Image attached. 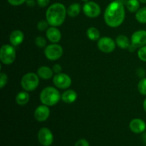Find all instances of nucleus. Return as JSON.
Returning a JSON list of instances; mask_svg holds the SVG:
<instances>
[{
    "label": "nucleus",
    "mask_w": 146,
    "mask_h": 146,
    "mask_svg": "<svg viewBox=\"0 0 146 146\" xmlns=\"http://www.w3.org/2000/svg\"><path fill=\"white\" fill-rule=\"evenodd\" d=\"M125 11L124 4L118 0H114L107 6L104 12V21L108 27L116 28L125 20Z\"/></svg>",
    "instance_id": "f257e3e1"
},
{
    "label": "nucleus",
    "mask_w": 146,
    "mask_h": 146,
    "mask_svg": "<svg viewBox=\"0 0 146 146\" xmlns=\"http://www.w3.org/2000/svg\"><path fill=\"white\" fill-rule=\"evenodd\" d=\"M67 9L61 3H54L49 6L46 11V19L51 27L62 25L66 19Z\"/></svg>",
    "instance_id": "f03ea898"
},
{
    "label": "nucleus",
    "mask_w": 146,
    "mask_h": 146,
    "mask_svg": "<svg viewBox=\"0 0 146 146\" xmlns=\"http://www.w3.org/2000/svg\"><path fill=\"white\" fill-rule=\"evenodd\" d=\"M40 101L41 104L47 106H53L59 102L61 95L56 88L48 86L44 88L40 93Z\"/></svg>",
    "instance_id": "7ed1b4c3"
},
{
    "label": "nucleus",
    "mask_w": 146,
    "mask_h": 146,
    "mask_svg": "<svg viewBox=\"0 0 146 146\" xmlns=\"http://www.w3.org/2000/svg\"><path fill=\"white\" fill-rule=\"evenodd\" d=\"M17 52L14 46L4 44L0 49V60L4 65H10L15 61Z\"/></svg>",
    "instance_id": "20e7f679"
},
{
    "label": "nucleus",
    "mask_w": 146,
    "mask_h": 146,
    "mask_svg": "<svg viewBox=\"0 0 146 146\" xmlns=\"http://www.w3.org/2000/svg\"><path fill=\"white\" fill-rule=\"evenodd\" d=\"M39 84V77L37 74L29 72L23 76L21 80V86L26 91H33L36 89Z\"/></svg>",
    "instance_id": "39448f33"
},
{
    "label": "nucleus",
    "mask_w": 146,
    "mask_h": 146,
    "mask_svg": "<svg viewBox=\"0 0 146 146\" xmlns=\"http://www.w3.org/2000/svg\"><path fill=\"white\" fill-rule=\"evenodd\" d=\"M44 53L47 59L50 61H56L63 56L64 49L59 44L52 43L45 47Z\"/></svg>",
    "instance_id": "423d86ee"
},
{
    "label": "nucleus",
    "mask_w": 146,
    "mask_h": 146,
    "mask_svg": "<svg viewBox=\"0 0 146 146\" xmlns=\"http://www.w3.org/2000/svg\"><path fill=\"white\" fill-rule=\"evenodd\" d=\"M97 46L101 51L106 54H109L115 50L116 43L111 37L104 36L98 40Z\"/></svg>",
    "instance_id": "0eeeda50"
},
{
    "label": "nucleus",
    "mask_w": 146,
    "mask_h": 146,
    "mask_svg": "<svg viewBox=\"0 0 146 146\" xmlns=\"http://www.w3.org/2000/svg\"><path fill=\"white\" fill-rule=\"evenodd\" d=\"M37 138L39 143L42 146H50L54 142L53 133L46 127H43L38 131Z\"/></svg>",
    "instance_id": "6e6552de"
},
{
    "label": "nucleus",
    "mask_w": 146,
    "mask_h": 146,
    "mask_svg": "<svg viewBox=\"0 0 146 146\" xmlns=\"http://www.w3.org/2000/svg\"><path fill=\"white\" fill-rule=\"evenodd\" d=\"M83 11L84 14L89 18H96L101 14V9L96 2L88 1L85 2L83 6Z\"/></svg>",
    "instance_id": "1a4fd4ad"
},
{
    "label": "nucleus",
    "mask_w": 146,
    "mask_h": 146,
    "mask_svg": "<svg viewBox=\"0 0 146 146\" xmlns=\"http://www.w3.org/2000/svg\"><path fill=\"white\" fill-rule=\"evenodd\" d=\"M53 83L56 88L60 89H67L71 85V77L64 73L57 74L53 77Z\"/></svg>",
    "instance_id": "9d476101"
},
{
    "label": "nucleus",
    "mask_w": 146,
    "mask_h": 146,
    "mask_svg": "<svg viewBox=\"0 0 146 146\" xmlns=\"http://www.w3.org/2000/svg\"><path fill=\"white\" fill-rule=\"evenodd\" d=\"M131 44L135 46L137 48L146 46L145 30H138L135 31L131 36Z\"/></svg>",
    "instance_id": "9b49d317"
},
{
    "label": "nucleus",
    "mask_w": 146,
    "mask_h": 146,
    "mask_svg": "<svg viewBox=\"0 0 146 146\" xmlns=\"http://www.w3.org/2000/svg\"><path fill=\"white\" fill-rule=\"evenodd\" d=\"M50 115V109L46 105L38 106L34 111V118L38 122H44Z\"/></svg>",
    "instance_id": "f8f14e48"
},
{
    "label": "nucleus",
    "mask_w": 146,
    "mask_h": 146,
    "mask_svg": "<svg viewBox=\"0 0 146 146\" xmlns=\"http://www.w3.org/2000/svg\"><path fill=\"white\" fill-rule=\"evenodd\" d=\"M129 128L135 134L143 133L146 129V123L141 118H134L130 122Z\"/></svg>",
    "instance_id": "ddd939ff"
},
{
    "label": "nucleus",
    "mask_w": 146,
    "mask_h": 146,
    "mask_svg": "<svg viewBox=\"0 0 146 146\" xmlns=\"http://www.w3.org/2000/svg\"><path fill=\"white\" fill-rule=\"evenodd\" d=\"M46 36L49 41L53 44H57L61 39V33L56 27H50L46 31Z\"/></svg>",
    "instance_id": "4468645a"
},
{
    "label": "nucleus",
    "mask_w": 146,
    "mask_h": 146,
    "mask_svg": "<svg viewBox=\"0 0 146 146\" xmlns=\"http://www.w3.org/2000/svg\"><path fill=\"white\" fill-rule=\"evenodd\" d=\"M24 34L21 30H14L9 35V43L14 46H19L24 41Z\"/></svg>",
    "instance_id": "2eb2a0df"
},
{
    "label": "nucleus",
    "mask_w": 146,
    "mask_h": 146,
    "mask_svg": "<svg viewBox=\"0 0 146 146\" xmlns=\"http://www.w3.org/2000/svg\"><path fill=\"white\" fill-rule=\"evenodd\" d=\"M37 75L38 77L44 80L51 79L54 75V71L52 68H49L46 66H40L37 70Z\"/></svg>",
    "instance_id": "dca6fc26"
},
{
    "label": "nucleus",
    "mask_w": 146,
    "mask_h": 146,
    "mask_svg": "<svg viewBox=\"0 0 146 146\" xmlns=\"http://www.w3.org/2000/svg\"><path fill=\"white\" fill-rule=\"evenodd\" d=\"M77 93L74 90L68 89L61 94V100L66 104H73L77 99Z\"/></svg>",
    "instance_id": "f3484780"
},
{
    "label": "nucleus",
    "mask_w": 146,
    "mask_h": 146,
    "mask_svg": "<svg viewBox=\"0 0 146 146\" xmlns=\"http://www.w3.org/2000/svg\"><path fill=\"white\" fill-rule=\"evenodd\" d=\"M115 43H116V45L118 47H120L121 48L123 49H127L128 48V47L131 45V41H130L129 38H128V36L125 35H118V36L115 38Z\"/></svg>",
    "instance_id": "a211bd4d"
},
{
    "label": "nucleus",
    "mask_w": 146,
    "mask_h": 146,
    "mask_svg": "<svg viewBox=\"0 0 146 146\" xmlns=\"http://www.w3.org/2000/svg\"><path fill=\"white\" fill-rule=\"evenodd\" d=\"M30 96L27 91H21L16 96L15 101L18 105L24 106L29 101Z\"/></svg>",
    "instance_id": "6ab92c4d"
},
{
    "label": "nucleus",
    "mask_w": 146,
    "mask_h": 146,
    "mask_svg": "<svg viewBox=\"0 0 146 146\" xmlns=\"http://www.w3.org/2000/svg\"><path fill=\"white\" fill-rule=\"evenodd\" d=\"M81 5L78 3H73L67 8V14L70 17H76L81 12Z\"/></svg>",
    "instance_id": "aec40b11"
},
{
    "label": "nucleus",
    "mask_w": 146,
    "mask_h": 146,
    "mask_svg": "<svg viewBox=\"0 0 146 146\" xmlns=\"http://www.w3.org/2000/svg\"><path fill=\"white\" fill-rule=\"evenodd\" d=\"M86 35L88 38L91 41H98L100 38L99 30L94 27H90L87 29Z\"/></svg>",
    "instance_id": "412c9836"
},
{
    "label": "nucleus",
    "mask_w": 146,
    "mask_h": 146,
    "mask_svg": "<svg viewBox=\"0 0 146 146\" xmlns=\"http://www.w3.org/2000/svg\"><path fill=\"white\" fill-rule=\"evenodd\" d=\"M139 0H128L126 3V8L130 12H137L140 9Z\"/></svg>",
    "instance_id": "4be33fe9"
},
{
    "label": "nucleus",
    "mask_w": 146,
    "mask_h": 146,
    "mask_svg": "<svg viewBox=\"0 0 146 146\" xmlns=\"http://www.w3.org/2000/svg\"><path fill=\"white\" fill-rule=\"evenodd\" d=\"M135 19L141 24H146V7L140 8L135 12Z\"/></svg>",
    "instance_id": "5701e85b"
},
{
    "label": "nucleus",
    "mask_w": 146,
    "mask_h": 146,
    "mask_svg": "<svg viewBox=\"0 0 146 146\" xmlns=\"http://www.w3.org/2000/svg\"><path fill=\"white\" fill-rule=\"evenodd\" d=\"M138 90L141 95L146 96V77L141 78L138 84Z\"/></svg>",
    "instance_id": "b1692460"
},
{
    "label": "nucleus",
    "mask_w": 146,
    "mask_h": 146,
    "mask_svg": "<svg viewBox=\"0 0 146 146\" xmlns=\"http://www.w3.org/2000/svg\"><path fill=\"white\" fill-rule=\"evenodd\" d=\"M50 24L47 21V20H41L37 24V29L38 31H46L48 28H49Z\"/></svg>",
    "instance_id": "393cba45"
},
{
    "label": "nucleus",
    "mask_w": 146,
    "mask_h": 146,
    "mask_svg": "<svg viewBox=\"0 0 146 146\" xmlns=\"http://www.w3.org/2000/svg\"><path fill=\"white\" fill-rule=\"evenodd\" d=\"M35 44L36 46H38V48H44V47L46 46V40L44 37L41 36H38L36 38H35Z\"/></svg>",
    "instance_id": "a878e982"
},
{
    "label": "nucleus",
    "mask_w": 146,
    "mask_h": 146,
    "mask_svg": "<svg viewBox=\"0 0 146 146\" xmlns=\"http://www.w3.org/2000/svg\"><path fill=\"white\" fill-rule=\"evenodd\" d=\"M138 56L140 60L146 62V46L139 48V50L138 51Z\"/></svg>",
    "instance_id": "bb28decb"
},
{
    "label": "nucleus",
    "mask_w": 146,
    "mask_h": 146,
    "mask_svg": "<svg viewBox=\"0 0 146 146\" xmlns=\"http://www.w3.org/2000/svg\"><path fill=\"white\" fill-rule=\"evenodd\" d=\"M8 81V76L4 72H1L0 74V88H3L7 84Z\"/></svg>",
    "instance_id": "cd10ccee"
},
{
    "label": "nucleus",
    "mask_w": 146,
    "mask_h": 146,
    "mask_svg": "<svg viewBox=\"0 0 146 146\" xmlns=\"http://www.w3.org/2000/svg\"><path fill=\"white\" fill-rule=\"evenodd\" d=\"M74 146H90L89 143L84 138H81L76 142Z\"/></svg>",
    "instance_id": "c85d7f7f"
},
{
    "label": "nucleus",
    "mask_w": 146,
    "mask_h": 146,
    "mask_svg": "<svg viewBox=\"0 0 146 146\" xmlns=\"http://www.w3.org/2000/svg\"><path fill=\"white\" fill-rule=\"evenodd\" d=\"M7 1H8L9 4H11V6L17 7V6H20L25 3L27 0H7Z\"/></svg>",
    "instance_id": "c756f323"
},
{
    "label": "nucleus",
    "mask_w": 146,
    "mask_h": 146,
    "mask_svg": "<svg viewBox=\"0 0 146 146\" xmlns=\"http://www.w3.org/2000/svg\"><path fill=\"white\" fill-rule=\"evenodd\" d=\"M52 70L54 71V73H55L56 74H60V73L62 72V67H61V66L60 64H56L53 66Z\"/></svg>",
    "instance_id": "7c9ffc66"
},
{
    "label": "nucleus",
    "mask_w": 146,
    "mask_h": 146,
    "mask_svg": "<svg viewBox=\"0 0 146 146\" xmlns=\"http://www.w3.org/2000/svg\"><path fill=\"white\" fill-rule=\"evenodd\" d=\"M49 2L50 0H36V3L38 4V6L41 7V8H44V7H46V6H48Z\"/></svg>",
    "instance_id": "2f4dec72"
},
{
    "label": "nucleus",
    "mask_w": 146,
    "mask_h": 146,
    "mask_svg": "<svg viewBox=\"0 0 146 146\" xmlns=\"http://www.w3.org/2000/svg\"><path fill=\"white\" fill-rule=\"evenodd\" d=\"M136 74H137V76H138L139 78H145V77L146 72H145V69H143V68H139L137 69Z\"/></svg>",
    "instance_id": "473e14b6"
},
{
    "label": "nucleus",
    "mask_w": 146,
    "mask_h": 146,
    "mask_svg": "<svg viewBox=\"0 0 146 146\" xmlns=\"http://www.w3.org/2000/svg\"><path fill=\"white\" fill-rule=\"evenodd\" d=\"M26 4H27V5L29 7H35L36 5V2L34 0H27Z\"/></svg>",
    "instance_id": "72a5a7b5"
},
{
    "label": "nucleus",
    "mask_w": 146,
    "mask_h": 146,
    "mask_svg": "<svg viewBox=\"0 0 146 146\" xmlns=\"http://www.w3.org/2000/svg\"><path fill=\"white\" fill-rule=\"evenodd\" d=\"M137 47L135 46H134L133 44H131V45H130V46L128 47V51H130V52H133V51H135V50H136Z\"/></svg>",
    "instance_id": "f704fd0d"
},
{
    "label": "nucleus",
    "mask_w": 146,
    "mask_h": 146,
    "mask_svg": "<svg viewBox=\"0 0 146 146\" xmlns=\"http://www.w3.org/2000/svg\"><path fill=\"white\" fill-rule=\"evenodd\" d=\"M142 139H143V142L146 143V133H144L143 134Z\"/></svg>",
    "instance_id": "c9c22d12"
},
{
    "label": "nucleus",
    "mask_w": 146,
    "mask_h": 146,
    "mask_svg": "<svg viewBox=\"0 0 146 146\" xmlns=\"http://www.w3.org/2000/svg\"><path fill=\"white\" fill-rule=\"evenodd\" d=\"M143 109L145 111V112L146 113V98H145L143 101Z\"/></svg>",
    "instance_id": "e433bc0d"
},
{
    "label": "nucleus",
    "mask_w": 146,
    "mask_h": 146,
    "mask_svg": "<svg viewBox=\"0 0 146 146\" xmlns=\"http://www.w3.org/2000/svg\"><path fill=\"white\" fill-rule=\"evenodd\" d=\"M139 1L141 3H143V4H145L146 0H139Z\"/></svg>",
    "instance_id": "4c0bfd02"
},
{
    "label": "nucleus",
    "mask_w": 146,
    "mask_h": 146,
    "mask_svg": "<svg viewBox=\"0 0 146 146\" xmlns=\"http://www.w3.org/2000/svg\"><path fill=\"white\" fill-rule=\"evenodd\" d=\"M82 1H84V2H87V1H88L89 0H81Z\"/></svg>",
    "instance_id": "58836bf2"
},
{
    "label": "nucleus",
    "mask_w": 146,
    "mask_h": 146,
    "mask_svg": "<svg viewBox=\"0 0 146 146\" xmlns=\"http://www.w3.org/2000/svg\"><path fill=\"white\" fill-rule=\"evenodd\" d=\"M145 146H146V145H145Z\"/></svg>",
    "instance_id": "ea45409f"
}]
</instances>
